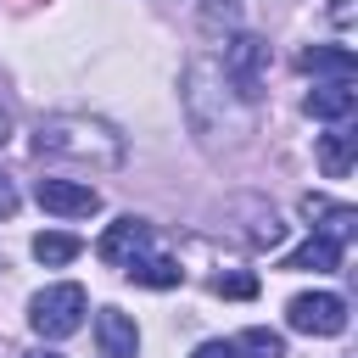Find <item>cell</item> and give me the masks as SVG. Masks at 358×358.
Wrapping results in <instances>:
<instances>
[{
  "label": "cell",
  "mask_w": 358,
  "mask_h": 358,
  "mask_svg": "<svg viewBox=\"0 0 358 358\" xmlns=\"http://www.w3.org/2000/svg\"><path fill=\"white\" fill-rule=\"evenodd\" d=\"M34 151L39 157H73V162H95V168H117L123 162V134H112L95 117H39L34 129Z\"/></svg>",
  "instance_id": "cell-1"
},
{
  "label": "cell",
  "mask_w": 358,
  "mask_h": 358,
  "mask_svg": "<svg viewBox=\"0 0 358 358\" xmlns=\"http://www.w3.org/2000/svg\"><path fill=\"white\" fill-rule=\"evenodd\" d=\"M84 308H90L84 285L62 280V285H45V291L28 302V324H34V336H45V341H62V336H73V330L84 324Z\"/></svg>",
  "instance_id": "cell-2"
},
{
  "label": "cell",
  "mask_w": 358,
  "mask_h": 358,
  "mask_svg": "<svg viewBox=\"0 0 358 358\" xmlns=\"http://www.w3.org/2000/svg\"><path fill=\"white\" fill-rule=\"evenodd\" d=\"M224 78L235 84L241 101H257V95H263V78H268V39L235 34V39L224 45Z\"/></svg>",
  "instance_id": "cell-3"
},
{
  "label": "cell",
  "mask_w": 358,
  "mask_h": 358,
  "mask_svg": "<svg viewBox=\"0 0 358 358\" xmlns=\"http://www.w3.org/2000/svg\"><path fill=\"white\" fill-rule=\"evenodd\" d=\"M285 319L302 336H341L347 330V302L336 291H302V296L285 302Z\"/></svg>",
  "instance_id": "cell-4"
},
{
  "label": "cell",
  "mask_w": 358,
  "mask_h": 358,
  "mask_svg": "<svg viewBox=\"0 0 358 358\" xmlns=\"http://www.w3.org/2000/svg\"><path fill=\"white\" fill-rule=\"evenodd\" d=\"M34 196H39V207L56 213V218H90V213H101V190L78 185V179H39Z\"/></svg>",
  "instance_id": "cell-5"
},
{
  "label": "cell",
  "mask_w": 358,
  "mask_h": 358,
  "mask_svg": "<svg viewBox=\"0 0 358 358\" xmlns=\"http://www.w3.org/2000/svg\"><path fill=\"white\" fill-rule=\"evenodd\" d=\"M145 246H151V224L129 213V218L106 224V235L95 241V257H101V263H112V268H123V263H134Z\"/></svg>",
  "instance_id": "cell-6"
},
{
  "label": "cell",
  "mask_w": 358,
  "mask_h": 358,
  "mask_svg": "<svg viewBox=\"0 0 358 358\" xmlns=\"http://www.w3.org/2000/svg\"><path fill=\"white\" fill-rule=\"evenodd\" d=\"M95 347H101V358H134V352H140L134 319L117 313V308H101V313H95Z\"/></svg>",
  "instance_id": "cell-7"
},
{
  "label": "cell",
  "mask_w": 358,
  "mask_h": 358,
  "mask_svg": "<svg viewBox=\"0 0 358 358\" xmlns=\"http://www.w3.org/2000/svg\"><path fill=\"white\" fill-rule=\"evenodd\" d=\"M302 73H324L330 84H352L358 78V56L347 45H308L302 50Z\"/></svg>",
  "instance_id": "cell-8"
},
{
  "label": "cell",
  "mask_w": 358,
  "mask_h": 358,
  "mask_svg": "<svg viewBox=\"0 0 358 358\" xmlns=\"http://www.w3.org/2000/svg\"><path fill=\"white\" fill-rule=\"evenodd\" d=\"M302 218H313L319 235H330V241H347L358 229V213L347 201H330V196H302Z\"/></svg>",
  "instance_id": "cell-9"
},
{
  "label": "cell",
  "mask_w": 358,
  "mask_h": 358,
  "mask_svg": "<svg viewBox=\"0 0 358 358\" xmlns=\"http://www.w3.org/2000/svg\"><path fill=\"white\" fill-rule=\"evenodd\" d=\"M302 106H308V117H319V123H347L352 106H358V90H352V84H319Z\"/></svg>",
  "instance_id": "cell-10"
},
{
  "label": "cell",
  "mask_w": 358,
  "mask_h": 358,
  "mask_svg": "<svg viewBox=\"0 0 358 358\" xmlns=\"http://www.w3.org/2000/svg\"><path fill=\"white\" fill-rule=\"evenodd\" d=\"M285 268H308V274H330V268H341V241H330V235H313V241H302L291 257H285Z\"/></svg>",
  "instance_id": "cell-11"
},
{
  "label": "cell",
  "mask_w": 358,
  "mask_h": 358,
  "mask_svg": "<svg viewBox=\"0 0 358 358\" xmlns=\"http://www.w3.org/2000/svg\"><path fill=\"white\" fill-rule=\"evenodd\" d=\"M123 268H129L134 285H151V291H168V285H179V274H185L173 257H157V252H140V257L123 263Z\"/></svg>",
  "instance_id": "cell-12"
},
{
  "label": "cell",
  "mask_w": 358,
  "mask_h": 358,
  "mask_svg": "<svg viewBox=\"0 0 358 358\" xmlns=\"http://www.w3.org/2000/svg\"><path fill=\"white\" fill-rule=\"evenodd\" d=\"M352 151H358V134H352V129H336V134H324V140H319V168H324L330 179H347Z\"/></svg>",
  "instance_id": "cell-13"
},
{
  "label": "cell",
  "mask_w": 358,
  "mask_h": 358,
  "mask_svg": "<svg viewBox=\"0 0 358 358\" xmlns=\"http://www.w3.org/2000/svg\"><path fill=\"white\" fill-rule=\"evenodd\" d=\"M84 246H78V235H67V229H45V235H34V257L45 263V268H62V263H73Z\"/></svg>",
  "instance_id": "cell-14"
},
{
  "label": "cell",
  "mask_w": 358,
  "mask_h": 358,
  "mask_svg": "<svg viewBox=\"0 0 358 358\" xmlns=\"http://www.w3.org/2000/svg\"><path fill=\"white\" fill-rule=\"evenodd\" d=\"M229 358H285V341H280L274 330L252 324V330H241V336L229 341Z\"/></svg>",
  "instance_id": "cell-15"
},
{
  "label": "cell",
  "mask_w": 358,
  "mask_h": 358,
  "mask_svg": "<svg viewBox=\"0 0 358 358\" xmlns=\"http://www.w3.org/2000/svg\"><path fill=\"white\" fill-rule=\"evenodd\" d=\"M213 291L218 296H235V302H252L257 296V280L252 274H213Z\"/></svg>",
  "instance_id": "cell-16"
},
{
  "label": "cell",
  "mask_w": 358,
  "mask_h": 358,
  "mask_svg": "<svg viewBox=\"0 0 358 358\" xmlns=\"http://www.w3.org/2000/svg\"><path fill=\"white\" fill-rule=\"evenodd\" d=\"M190 358H229V341H201Z\"/></svg>",
  "instance_id": "cell-17"
},
{
  "label": "cell",
  "mask_w": 358,
  "mask_h": 358,
  "mask_svg": "<svg viewBox=\"0 0 358 358\" xmlns=\"http://www.w3.org/2000/svg\"><path fill=\"white\" fill-rule=\"evenodd\" d=\"M17 213V190H11V179H0V218H11Z\"/></svg>",
  "instance_id": "cell-18"
},
{
  "label": "cell",
  "mask_w": 358,
  "mask_h": 358,
  "mask_svg": "<svg viewBox=\"0 0 358 358\" xmlns=\"http://www.w3.org/2000/svg\"><path fill=\"white\" fill-rule=\"evenodd\" d=\"M330 22H341V28H347V22H352V0H336V6H330Z\"/></svg>",
  "instance_id": "cell-19"
},
{
  "label": "cell",
  "mask_w": 358,
  "mask_h": 358,
  "mask_svg": "<svg viewBox=\"0 0 358 358\" xmlns=\"http://www.w3.org/2000/svg\"><path fill=\"white\" fill-rule=\"evenodd\" d=\"M22 358H62V352H50V347H34V352H22Z\"/></svg>",
  "instance_id": "cell-20"
},
{
  "label": "cell",
  "mask_w": 358,
  "mask_h": 358,
  "mask_svg": "<svg viewBox=\"0 0 358 358\" xmlns=\"http://www.w3.org/2000/svg\"><path fill=\"white\" fill-rule=\"evenodd\" d=\"M6 134H11V117H6V112H0V145H6Z\"/></svg>",
  "instance_id": "cell-21"
},
{
  "label": "cell",
  "mask_w": 358,
  "mask_h": 358,
  "mask_svg": "<svg viewBox=\"0 0 358 358\" xmlns=\"http://www.w3.org/2000/svg\"><path fill=\"white\" fill-rule=\"evenodd\" d=\"M0 268H6V263H0Z\"/></svg>",
  "instance_id": "cell-22"
}]
</instances>
